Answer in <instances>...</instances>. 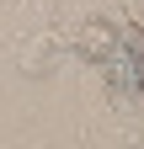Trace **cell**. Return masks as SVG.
Returning a JSON list of instances; mask_svg holds the SVG:
<instances>
[{
    "label": "cell",
    "mask_w": 144,
    "mask_h": 149,
    "mask_svg": "<svg viewBox=\"0 0 144 149\" xmlns=\"http://www.w3.org/2000/svg\"><path fill=\"white\" fill-rule=\"evenodd\" d=\"M75 48L85 59H96V64H112V59H123V32H117V22L96 16V22H85L75 32Z\"/></svg>",
    "instance_id": "6da1fadb"
}]
</instances>
